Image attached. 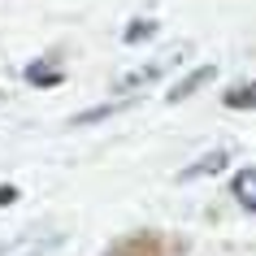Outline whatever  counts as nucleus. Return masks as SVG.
<instances>
[{
  "label": "nucleus",
  "mask_w": 256,
  "mask_h": 256,
  "mask_svg": "<svg viewBox=\"0 0 256 256\" xmlns=\"http://www.w3.org/2000/svg\"><path fill=\"white\" fill-rule=\"evenodd\" d=\"M182 56H187V44H178L174 52H161L156 61H148V66H135L130 74H122V78H118V96H139L148 82H156L161 74H170L174 66H182Z\"/></svg>",
  "instance_id": "obj_1"
},
{
  "label": "nucleus",
  "mask_w": 256,
  "mask_h": 256,
  "mask_svg": "<svg viewBox=\"0 0 256 256\" xmlns=\"http://www.w3.org/2000/svg\"><path fill=\"white\" fill-rule=\"evenodd\" d=\"M135 104V96H118V100H108V104H96V108H82V113H74L70 118V126H92V122H104L113 118V113H122V108Z\"/></svg>",
  "instance_id": "obj_5"
},
{
  "label": "nucleus",
  "mask_w": 256,
  "mask_h": 256,
  "mask_svg": "<svg viewBox=\"0 0 256 256\" xmlns=\"http://www.w3.org/2000/svg\"><path fill=\"white\" fill-rule=\"evenodd\" d=\"M18 200V187H0V204H14Z\"/></svg>",
  "instance_id": "obj_9"
},
{
  "label": "nucleus",
  "mask_w": 256,
  "mask_h": 256,
  "mask_svg": "<svg viewBox=\"0 0 256 256\" xmlns=\"http://www.w3.org/2000/svg\"><path fill=\"white\" fill-rule=\"evenodd\" d=\"M152 35H156V22H152V18H139V22H130V26H126V35H122V40H126V44H139V40H152Z\"/></svg>",
  "instance_id": "obj_8"
},
{
  "label": "nucleus",
  "mask_w": 256,
  "mask_h": 256,
  "mask_svg": "<svg viewBox=\"0 0 256 256\" xmlns=\"http://www.w3.org/2000/svg\"><path fill=\"white\" fill-rule=\"evenodd\" d=\"M226 108H256V82H239L226 92Z\"/></svg>",
  "instance_id": "obj_7"
},
{
  "label": "nucleus",
  "mask_w": 256,
  "mask_h": 256,
  "mask_svg": "<svg viewBox=\"0 0 256 256\" xmlns=\"http://www.w3.org/2000/svg\"><path fill=\"white\" fill-rule=\"evenodd\" d=\"M213 78H217V66H196L187 78H178V82H174V92H165V100H170V104H182V100H191L200 87H208Z\"/></svg>",
  "instance_id": "obj_3"
},
{
  "label": "nucleus",
  "mask_w": 256,
  "mask_h": 256,
  "mask_svg": "<svg viewBox=\"0 0 256 256\" xmlns=\"http://www.w3.org/2000/svg\"><path fill=\"white\" fill-rule=\"evenodd\" d=\"M226 161H230V148H213V152H204L196 165H187L178 178H182V182H196V178H204V174H222Z\"/></svg>",
  "instance_id": "obj_4"
},
{
  "label": "nucleus",
  "mask_w": 256,
  "mask_h": 256,
  "mask_svg": "<svg viewBox=\"0 0 256 256\" xmlns=\"http://www.w3.org/2000/svg\"><path fill=\"white\" fill-rule=\"evenodd\" d=\"M52 248H61V234H22V239L4 243L0 256H48Z\"/></svg>",
  "instance_id": "obj_2"
},
{
  "label": "nucleus",
  "mask_w": 256,
  "mask_h": 256,
  "mask_svg": "<svg viewBox=\"0 0 256 256\" xmlns=\"http://www.w3.org/2000/svg\"><path fill=\"white\" fill-rule=\"evenodd\" d=\"M230 196L248 208V213H256V165H248V170H239L234 174V182H230Z\"/></svg>",
  "instance_id": "obj_6"
}]
</instances>
